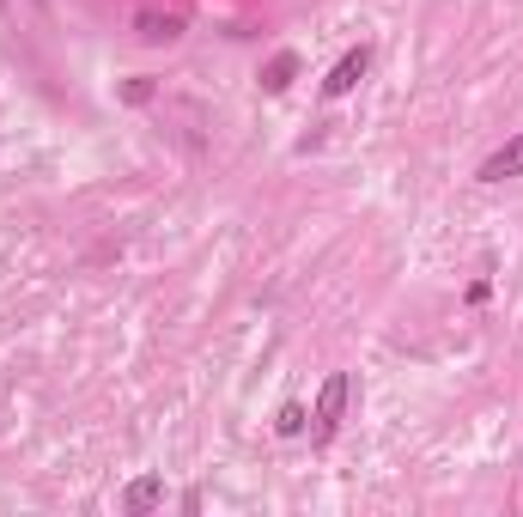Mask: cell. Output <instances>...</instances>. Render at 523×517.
<instances>
[{"label": "cell", "instance_id": "obj_6", "mask_svg": "<svg viewBox=\"0 0 523 517\" xmlns=\"http://www.w3.org/2000/svg\"><path fill=\"white\" fill-rule=\"evenodd\" d=\"M122 505H128V511H153V505H165V475H140V481H128Z\"/></svg>", "mask_w": 523, "mask_h": 517}, {"label": "cell", "instance_id": "obj_5", "mask_svg": "<svg viewBox=\"0 0 523 517\" xmlns=\"http://www.w3.org/2000/svg\"><path fill=\"white\" fill-rule=\"evenodd\" d=\"M292 80H298V55H292V49H280V55L262 67V92H268V98H280Z\"/></svg>", "mask_w": 523, "mask_h": 517}, {"label": "cell", "instance_id": "obj_7", "mask_svg": "<svg viewBox=\"0 0 523 517\" xmlns=\"http://www.w3.org/2000/svg\"><path fill=\"white\" fill-rule=\"evenodd\" d=\"M305 426H311L305 402H286V408H280V420H274V432H280V438H298V432H305Z\"/></svg>", "mask_w": 523, "mask_h": 517}, {"label": "cell", "instance_id": "obj_8", "mask_svg": "<svg viewBox=\"0 0 523 517\" xmlns=\"http://www.w3.org/2000/svg\"><path fill=\"white\" fill-rule=\"evenodd\" d=\"M153 92H159L153 80H128V86H122V98H128V104H146V98H153Z\"/></svg>", "mask_w": 523, "mask_h": 517}, {"label": "cell", "instance_id": "obj_1", "mask_svg": "<svg viewBox=\"0 0 523 517\" xmlns=\"http://www.w3.org/2000/svg\"><path fill=\"white\" fill-rule=\"evenodd\" d=\"M347 396H353V378L347 372H329L323 390H317V414H311V445H329L341 414H347Z\"/></svg>", "mask_w": 523, "mask_h": 517}, {"label": "cell", "instance_id": "obj_4", "mask_svg": "<svg viewBox=\"0 0 523 517\" xmlns=\"http://www.w3.org/2000/svg\"><path fill=\"white\" fill-rule=\"evenodd\" d=\"M505 177H523V134H511L499 153L481 165V183H505Z\"/></svg>", "mask_w": 523, "mask_h": 517}, {"label": "cell", "instance_id": "obj_2", "mask_svg": "<svg viewBox=\"0 0 523 517\" xmlns=\"http://www.w3.org/2000/svg\"><path fill=\"white\" fill-rule=\"evenodd\" d=\"M365 67H371V49L359 43V49H347L335 67H329V80H323V98H347L359 80H365Z\"/></svg>", "mask_w": 523, "mask_h": 517}, {"label": "cell", "instance_id": "obj_3", "mask_svg": "<svg viewBox=\"0 0 523 517\" xmlns=\"http://www.w3.org/2000/svg\"><path fill=\"white\" fill-rule=\"evenodd\" d=\"M134 37L146 43V49H165V43H177L183 37V13H134Z\"/></svg>", "mask_w": 523, "mask_h": 517}]
</instances>
